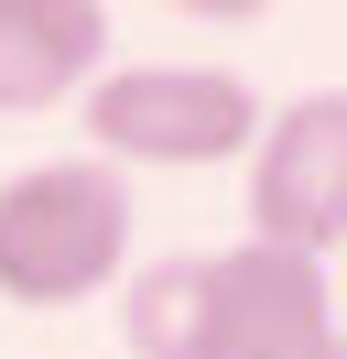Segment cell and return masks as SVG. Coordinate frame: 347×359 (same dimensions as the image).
Instances as JSON below:
<instances>
[{"label":"cell","instance_id":"1","mask_svg":"<svg viewBox=\"0 0 347 359\" xmlns=\"http://www.w3.org/2000/svg\"><path fill=\"white\" fill-rule=\"evenodd\" d=\"M130 272V185L98 153L0 175V305L55 316Z\"/></svg>","mask_w":347,"mask_h":359},{"label":"cell","instance_id":"2","mask_svg":"<svg viewBox=\"0 0 347 359\" xmlns=\"http://www.w3.org/2000/svg\"><path fill=\"white\" fill-rule=\"evenodd\" d=\"M260 98L239 66H108L87 88V142L98 163H163V175H206V163H250Z\"/></svg>","mask_w":347,"mask_h":359},{"label":"cell","instance_id":"3","mask_svg":"<svg viewBox=\"0 0 347 359\" xmlns=\"http://www.w3.org/2000/svg\"><path fill=\"white\" fill-rule=\"evenodd\" d=\"M250 240L325 262L347 250V88H304L250 142Z\"/></svg>","mask_w":347,"mask_h":359},{"label":"cell","instance_id":"4","mask_svg":"<svg viewBox=\"0 0 347 359\" xmlns=\"http://www.w3.org/2000/svg\"><path fill=\"white\" fill-rule=\"evenodd\" d=\"M195 359H347L325 262H293V250H260V240L217 250L206 262V348Z\"/></svg>","mask_w":347,"mask_h":359},{"label":"cell","instance_id":"5","mask_svg":"<svg viewBox=\"0 0 347 359\" xmlns=\"http://www.w3.org/2000/svg\"><path fill=\"white\" fill-rule=\"evenodd\" d=\"M108 76L98 0H0V120H43Z\"/></svg>","mask_w":347,"mask_h":359},{"label":"cell","instance_id":"6","mask_svg":"<svg viewBox=\"0 0 347 359\" xmlns=\"http://www.w3.org/2000/svg\"><path fill=\"white\" fill-rule=\"evenodd\" d=\"M120 348L130 359H195L206 348V262H141L120 272Z\"/></svg>","mask_w":347,"mask_h":359}]
</instances>
